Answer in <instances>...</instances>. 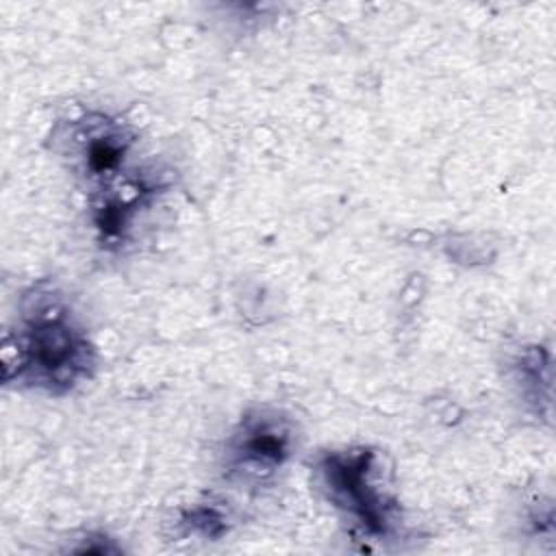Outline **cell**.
<instances>
[{
  "mask_svg": "<svg viewBox=\"0 0 556 556\" xmlns=\"http://www.w3.org/2000/svg\"><path fill=\"white\" fill-rule=\"evenodd\" d=\"M93 367V343L63 293L46 282L26 289L17 319L4 332V384L63 395L91 378Z\"/></svg>",
  "mask_w": 556,
  "mask_h": 556,
  "instance_id": "1",
  "label": "cell"
},
{
  "mask_svg": "<svg viewBox=\"0 0 556 556\" xmlns=\"http://www.w3.org/2000/svg\"><path fill=\"white\" fill-rule=\"evenodd\" d=\"M293 421L274 408H256L239 419L226 437L222 467L230 482L261 486L285 467L293 454Z\"/></svg>",
  "mask_w": 556,
  "mask_h": 556,
  "instance_id": "3",
  "label": "cell"
},
{
  "mask_svg": "<svg viewBox=\"0 0 556 556\" xmlns=\"http://www.w3.org/2000/svg\"><path fill=\"white\" fill-rule=\"evenodd\" d=\"M182 523L189 528V532L202 534V536H208V539H215L222 532H226L224 515L219 510H215L213 506H195L193 510H189L185 515Z\"/></svg>",
  "mask_w": 556,
  "mask_h": 556,
  "instance_id": "6",
  "label": "cell"
},
{
  "mask_svg": "<svg viewBox=\"0 0 556 556\" xmlns=\"http://www.w3.org/2000/svg\"><path fill=\"white\" fill-rule=\"evenodd\" d=\"M56 137L63 156H70L72 167L93 185V191L126 174L135 132L122 119L106 113H83L70 126H63Z\"/></svg>",
  "mask_w": 556,
  "mask_h": 556,
  "instance_id": "4",
  "label": "cell"
},
{
  "mask_svg": "<svg viewBox=\"0 0 556 556\" xmlns=\"http://www.w3.org/2000/svg\"><path fill=\"white\" fill-rule=\"evenodd\" d=\"M510 378L517 387L519 397L532 406L534 415H541V400L549 406L552 389V365L549 352L541 345H530L519 350L510 361Z\"/></svg>",
  "mask_w": 556,
  "mask_h": 556,
  "instance_id": "5",
  "label": "cell"
},
{
  "mask_svg": "<svg viewBox=\"0 0 556 556\" xmlns=\"http://www.w3.org/2000/svg\"><path fill=\"white\" fill-rule=\"evenodd\" d=\"M315 482L324 497L367 539H389L397 528V504L378 480V456L367 447L332 450L315 458Z\"/></svg>",
  "mask_w": 556,
  "mask_h": 556,
  "instance_id": "2",
  "label": "cell"
}]
</instances>
